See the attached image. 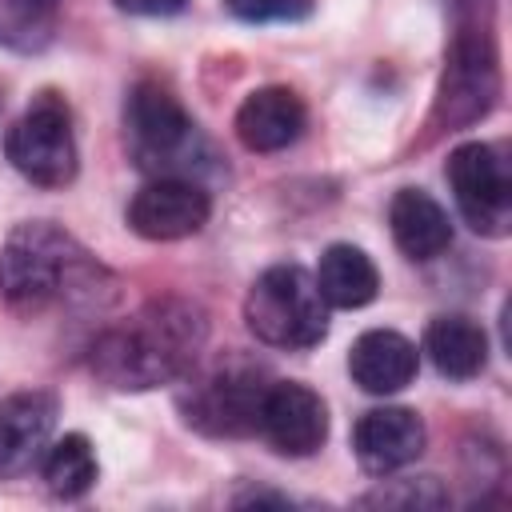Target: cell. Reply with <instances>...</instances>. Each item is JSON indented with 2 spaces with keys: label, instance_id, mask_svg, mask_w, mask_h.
<instances>
[{
  "label": "cell",
  "instance_id": "cell-22",
  "mask_svg": "<svg viewBox=\"0 0 512 512\" xmlns=\"http://www.w3.org/2000/svg\"><path fill=\"white\" fill-rule=\"evenodd\" d=\"M128 16H176L188 0H112Z\"/></svg>",
  "mask_w": 512,
  "mask_h": 512
},
{
  "label": "cell",
  "instance_id": "cell-3",
  "mask_svg": "<svg viewBox=\"0 0 512 512\" xmlns=\"http://www.w3.org/2000/svg\"><path fill=\"white\" fill-rule=\"evenodd\" d=\"M124 144L136 168L152 176H184L200 168L208 144L180 96L160 80H136L124 96ZM212 160V156H208Z\"/></svg>",
  "mask_w": 512,
  "mask_h": 512
},
{
  "label": "cell",
  "instance_id": "cell-15",
  "mask_svg": "<svg viewBox=\"0 0 512 512\" xmlns=\"http://www.w3.org/2000/svg\"><path fill=\"white\" fill-rule=\"evenodd\" d=\"M388 228L408 260H436L452 244V220L424 188H400L388 200Z\"/></svg>",
  "mask_w": 512,
  "mask_h": 512
},
{
  "label": "cell",
  "instance_id": "cell-4",
  "mask_svg": "<svg viewBox=\"0 0 512 512\" xmlns=\"http://www.w3.org/2000/svg\"><path fill=\"white\" fill-rule=\"evenodd\" d=\"M244 320L268 348H316L328 336V304L300 264L264 268L244 296Z\"/></svg>",
  "mask_w": 512,
  "mask_h": 512
},
{
  "label": "cell",
  "instance_id": "cell-18",
  "mask_svg": "<svg viewBox=\"0 0 512 512\" xmlns=\"http://www.w3.org/2000/svg\"><path fill=\"white\" fill-rule=\"evenodd\" d=\"M40 476L48 484L52 496L60 500H80L84 492H92L96 476H100V464H96V452L88 444L84 432H64L60 440H52L40 456Z\"/></svg>",
  "mask_w": 512,
  "mask_h": 512
},
{
  "label": "cell",
  "instance_id": "cell-13",
  "mask_svg": "<svg viewBox=\"0 0 512 512\" xmlns=\"http://www.w3.org/2000/svg\"><path fill=\"white\" fill-rule=\"evenodd\" d=\"M304 124H308V108L288 84H264L248 92L232 120L236 140L248 152H284L304 136Z\"/></svg>",
  "mask_w": 512,
  "mask_h": 512
},
{
  "label": "cell",
  "instance_id": "cell-2",
  "mask_svg": "<svg viewBox=\"0 0 512 512\" xmlns=\"http://www.w3.org/2000/svg\"><path fill=\"white\" fill-rule=\"evenodd\" d=\"M104 280L108 272L96 256L52 220H24L0 244V296L24 316L96 300Z\"/></svg>",
  "mask_w": 512,
  "mask_h": 512
},
{
  "label": "cell",
  "instance_id": "cell-21",
  "mask_svg": "<svg viewBox=\"0 0 512 512\" xmlns=\"http://www.w3.org/2000/svg\"><path fill=\"white\" fill-rule=\"evenodd\" d=\"M228 12L244 24H296L308 20L316 0H224Z\"/></svg>",
  "mask_w": 512,
  "mask_h": 512
},
{
  "label": "cell",
  "instance_id": "cell-8",
  "mask_svg": "<svg viewBox=\"0 0 512 512\" xmlns=\"http://www.w3.org/2000/svg\"><path fill=\"white\" fill-rule=\"evenodd\" d=\"M444 176L452 184V196H456V208L464 216V224L476 232V236H508V224H512V172H508V160L496 144H484V140H468V144H456L448 152V164H444Z\"/></svg>",
  "mask_w": 512,
  "mask_h": 512
},
{
  "label": "cell",
  "instance_id": "cell-14",
  "mask_svg": "<svg viewBox=\"0 0 512 512\" xmlns=\"http://www.w3.org/2000/svg\"><path fill=\"white\" fill-rule=\"evenodd\" d=\"M348 372L352 384L368 396H392L408 388L420 372V352L408 336L392 328H368L348 348Z\"/></svg>",
  "mask_w": 512,
  "mask_h": 512
},
{
  "label": "cell",
  "instance_id": "cell-12",
  "mask_svg": "<svg viewBox=\"0 0 512 512\" xmlns=\"http://www.w3.org/2000/svg\"><path fill=\"white\" fill-rule=\"evenodd\" d=\"M424 440H428L424 420L400 404L372 408L352 428V452H356L360 468L372 476H388V472L412 464L424 452Z\"/></svg>",
  "mask_w": 512,
  "mask_h": 512
},
{
  "label": "cell",
  "instance_id": "cell-10",
  "mask_svg": "<svg viewBox=\"0 0 512 512\" xmlns=\"http://www.w3.org/2000/svg\"><path fill=\"white\" fill-rule=\"evenodd\" d=\"M256 432L280 452V456H312L328 440V404L320 392L296 380H272L260 404Z\"/></svg>",
  "mask_w": 512,
  "mask_h": 512
},
{
  "label": "cell",
  "instance_id": "cell-23",
  "mask_svg": "<svg viewBox=\"0 0 512 512\" xmlns=\"http://www.w3.org/2000/svg\"><path fill=\"white\" fill-rule=\"evenodd\" d=\"M236 504H288V496H280V492H248V496H236Z\"/></svg>",
  "mask_w": 512,
  "mask_h": 512
},
{
  "label": "cell",
  "instance_id": "cell-11",
  "mask_svg": "<svg viewBox=\"0 0 512 512\" xmlns=\"http://www.w3.org/2000/svg\"><path fill=\"white\" fill-rule=\"evenodd\" d=\"M56 396L44 388H24L0 400V484L20 480L40 464L52 428H56Z\"/></svg>",
  "mask_w": 512,
  "mask_h": 512
},
{
  "label": "cell",
  "instance_id": "cell-1",
  "mask_svg": "<svg viewBox=\"0 0 512 512\" xmlns=\"http://www.w3.org/2000/svg\"><path fill=\"white\" fill-rule=\"evenodd\" d=\"M208 340V316L192 300H152L124 324H112L96 336L88 368L120 392H148L172 380L192 376Z\"/></svg>",
  "mask_w": 512,
  "mask_h": 512
},
{
  "label": "cell",
  "instance_id": "cell-17",
  "mask_svg": "<svg viewBox=\"0 0 512 512\" xmlns=\"http://www.w3.org/2000/svg\"><path fill=\"white\" fill-rule=\"evenodd\" d=\"M312 280L328 308H364L380 292V272L372 256L356 244H328Z\"/></svg>",
  "mask_w": 512,
  "mask_h": 512
},
{
  "label": "cell",
  "instance_id": "cell-5",
  "mask_svg": "<svg viewBox=\"0 0 512 512\" xmlns=\"http://www.w3.org/2000/svg\"><path fill=\"white\" fill-rule=\"evenodd\" d=\"M8 164L36 188H68L80 168L76 132H72V108L60 92L44 88L32 96V104L12 120L4 136Z\"/></svg>",
  "mask_w": 512,
  "mask_h": 512
},
{
  "label": "cell",
  "instance_id": "cell-16",
  "mask_svg": "<svg viewBox=\"0 0 512 512\" xmlns=\"http://www.w3.org/2000/svg\"><path fill=\"white\" fill-rule=\"evenodd\" d=\"M424 352L444 380H472L488 364V332L472 316L448 312L424 328Z\"/></svg>",
  "mask_w": 512,
  "mask_h": 512
},
{
  "label": "cell",
  "instance_id": "cell-20",
  "mask_svg": "<svg viewBox=\"0 0 512 512\" xmlns=\"http://www.w3.org/2000/svg\"><path fill=\"white\" fill-rule=\"evenodd\" d=\"M360 504H368V508H444L448 492L436 484V476H420V480L380 484L376 492L360 496Z\"/></svg>",
  "mask_w": 512,
  "mask_h": 512
},
{
  "label": "cell",
  "instance_id": "cell-6",
  "mask_svg": "<svg viewBox=\"0 0 512 512\" xmlns=\"http://www.w3.org/2000/svg\"><path fill=\"white\" fill-rule=\"evenodd\" d=\"M500 96V60L488 28L464 24L456 28L444 52V76L436 88V128H468L496 108Z\"/></svg>",
  "mask_w": 512,
  "mask_h": 512
},
{
  "label": "cell",
  "instance_id": "cell-7",
  "mask_svg": "<svg viewBox=\"0 0 512 512\" xmlns=\"http://www.w3.org/2000/svg\"><path fill=\"white\" fill-rule=\"evenodd\" d=\"M264 392L268 380L260 364L224 360L204 376L188 380V388L180 392V412L204 436H248L256 432Z\"/></svg>",
  "mask_w": 512,
  "mask_h": 512
},
{
  "label": "cell",
  "instance_id": "cell-9",
  "mask_svg": "<svg viewBox=\"0 0 512 512\" xmlns=\"http://www.w3.org/2000/svg\"><path fill=\"white\" fill-rule=\"evenodd\" d=\"M212 216V196L204 184L184 180V176H156L148 180L132 200H128V228L144 240L168 244L196 236Z\"/></svg>",
  "mask_w": 512,
  "mask_h": 512
},
{
  "label": "cell",
  "instance_id": "cell-19",
  "mask_svg": "<svg viewBox=\"0 0 512 512\" xmlns=\"http://www.w3.org/2000/svg\"><path fill=\"white\" fill-rule=\"evenodd\" d=\"M64 0H0V44L12 52H40L60 20Z\"/></svg>",
  "mask_w": 512,
  "mask_h": 512
}]
</instances>
